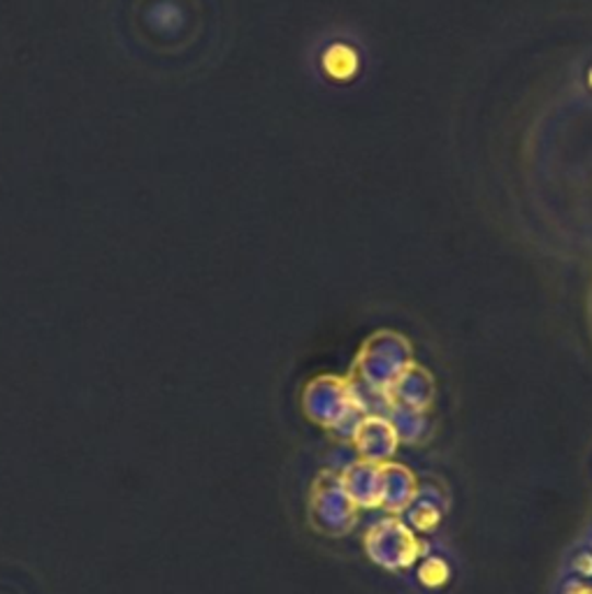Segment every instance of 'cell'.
<instances>
[{"instance_id": "1", "label": "cell", "mask_w": 592, "mask_h": 594, "mask_svg": "<svg viewBox=\"0 0 592 594\" xmlns=\"http://www.w3.org/2000/svg\"><path fill=\"white\" fill-rule=\"evenodd\" d=\"M182 10L179 5L172 3V0H149L147 10L142 12V22L147 26V31L156 37H167L175 31H179L182 26Z\"/></svg>"}]
</instances>
